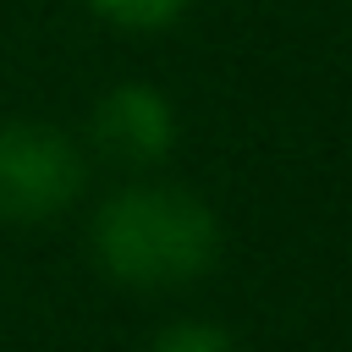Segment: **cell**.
<instances>
[{
	"label": "cell",
	"instance_id": "7a4b0ae2",
	"mask_svg": "<svg viewBox=\"0 0 352 352\" xmlns=\"http://www.w3.org/2000/svg\"><path fill=\"white\" fill-rule=\"evenodd\" d=\"M82 148L44 121H6L0 126V220L38 226L77 204L82 192Z\"/></svg>",
	"mask_w": 352,
	"mask_h": 352
},
{
	"label": "cell",
	"instance_id": "277c9868",
	"mask_svg": "<svg viewBox=\"0 0 352 352\" xmlns=\"http://www.w3.org/2000/svg\"><path fill=\"white\" fill-rule=\"evenodd\" d=\"M104 22H116V28H138V33H154V28H165V22H176L182 11H187V0H88Z\"/></svg>",
	"mask_w": 352,
	"mask_h": 352
},
{
	"label": "cell",
	"instance_id": "3957f363",
	"mask_svg": "<svg viewBox=\"0 0 352 352\" xmlns=\"http://www.w3.org/2000/svg\"><path fill=\"white\" fill-rule=\"evenodd\" d=\"M88 138L110 165H160L176 148V110L148 82H116L94 104Z\"/></svg>",
	"mask_w": 352,
	"mask_h": 352
},
{
	"label": "cell",
	"instance_id": "6da1fadb",
	"mask_svg": "<svg viewBox=\"0 0 352 352\" xmlns=\"http://www.w3.org/2000/svg\"><path fill=\"white\" fill-rule=\"evenodd\" d=\"M94 258L132 292H170L209 275L220 258V220L192 187H121L94 214Z\"/></svg>",
	"mask_w": 352,
	"mask_h": 352
},
{
	"label": "cell",
	"instance_id": "5b68a950",
	"mask_svg": "<svg viewBox=\"0 0 352 352\" xmlns=\"http://www.w3.org/2000/svg\"><path fill=\"white\" fill-rule=\"evenodd\" d=\"M148 352H236V341L209 319H182V324H165Z\"/></svg>",
	"mask_w": 352,
	"mask_h": 352
}]
</instances>
